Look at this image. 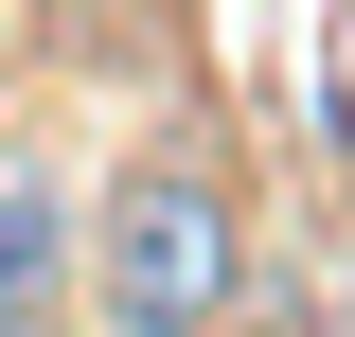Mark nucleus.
Instances as JSON below:
<instances>
[{
  "instance_id": "f257e3e1",
  "label": "nucleus",
  "mask_w": 355,
  "mask_h": 337,
  "mask_svg": "<svg viewBox=\"0 0 355 337\" xmlns=\"http://www.w3.org/2000/svg\"><path fill=\"white\" fill-rule=\"evenodd\" d=\"M231 284H249V213H231L214 160H142L125 196L89 213V302H107V337H214Z\"/></svg>"
},
{
  "instance_id": "f03ea898",
  "label": "nucleus",
  "mask_w": 355,
  "mask_h": 337,
  "mask_svg": "<svg viewBox=\"0 0 355 337\" xmlns=\"http://www.w3.org/2000/svg\"><path fill=\"white\" fill-rule=\"evenodd\" d=\"M53 302H71V196L0 142V337H36Z\"/></svg>"
}]
</instances>
